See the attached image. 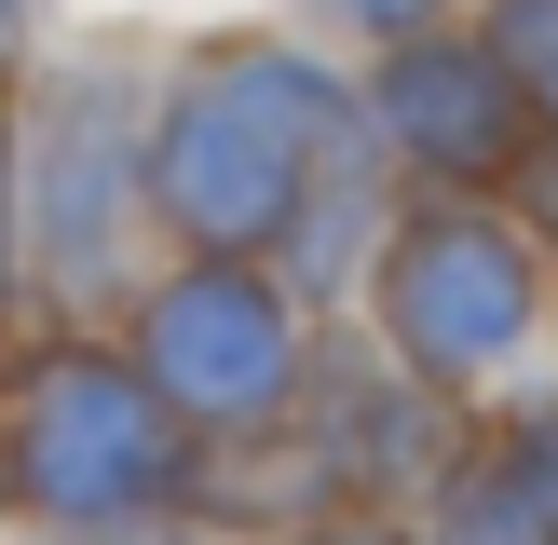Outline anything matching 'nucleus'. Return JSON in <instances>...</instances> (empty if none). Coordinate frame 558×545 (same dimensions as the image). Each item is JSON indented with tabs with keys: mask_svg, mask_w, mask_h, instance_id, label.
<instances>
[{
	"mask_svg": "<svg viewBox=\"0 0 558 545\" xmlns=\"http://www.w3.org/2000/svg\"><path fill=\"white\" fill-rule=\"evenodd\" d=\"M0 477L27 545H150L218 491V436L136 368L109 314H14L0 341Z\"/></svg>",
	"mask_w": 558,
	"mask_h": 545,
	"instance_id": "obj_1",
	"label": "nucleus"
},
{
	"mask_svg": "<svg viewBox=\"0 0 558 545\" xmlns=\"http://www.w3.org/2000/svg\"><path fill=\"white\" fill-rule=\"evenodd\" d=\"M354 123V55L287 14L191 27L163 55L150 109V218L163 245H287L300 191H314L327 136Z\"/></svg>",
	"mask_w": 558,
	"mask_h": 545,
	"instance_id": "obj_2",
	"label": "nucleus"
},
{
	"mask_svg": "<svg viewBox=\"0 0 558 545\" xmlns=\"http://www.w3.org/2000/svg\"><path fill=\"white\" fill-rule=\"evenodd\" d=\"M150 27H54L14 69L27 109V314H123L163 259L150 218V109H163Z\"/></svg>",
	"mask_w": 558,
	"mask_h": 545,
	"instance_id": "obj_3",
	"label": "nucleus"
},
{
	"mask_svg": "<svg viewBox=\"0 0 558 545\" xmlns=\"http://www.w3.org/2000/svg\"><path fill=\"white\" fill-rule=\"evenodd\" d=\"M354 314H368L436 396L490 409L505 382H532L558 354V245L505 191H409L396 232H381V259H368V287H354Z\"/></svg>",
	"mask_w": 558,
	"mask_h": 545,
	"instance_id": "obj_4",
	"label": "nucleus"
},
{
	"mask_svg": "<svg viewBox=\"0 0 558 545\" xmlns=\"http://www.w3.org/2000/svg\"><path fill=\"white\" fill-rule=\"evenodd\" d=\"M109 327L136 341V368H150L218 450H245V436H272L300 409L314 341H327V300L300 287L272 245H163Z\"/></svg>",
	"mask_w": 558,
	"mask_h": 545,
	"instance_id": "obj_5",
	"label": "nucleus"
},
{
	"mask_svg": "<svg viewBox=\"0 0 558 545\" xmlns=\"http://www.w3.org/2000/svg\"><path fill=\"white\" fill-rule=\"evenodd\" d=\"M354 96H368V136L396 150L409 191H505L518 150L545 136L477 14H436V27H409V41L354 55Z\"/></svg>",
	"mask_w": 558,
	"mask_h": 545,
	"instance_id": "obj_6",
	"label": "nucleus"
},
{
	"mask_svg": "<svg viewBox=\"0 0 558 545\" xmlns=\"http://www.w3.org/2000/svg\"><path fill=\"white\" fill-rule=\"evenodd\" d=\"M287 436L314 450V477L341 491V505H423V477L463 450V436H477V409H463V396H436V382L409 368V354L381 341L368 314H327L314 382H300Z\"/></svg>",
	"mask_w": 558,
	"mask_h": 545,
	"instance_id": "obj_7",
	"label": "nucleus"
},
{
	"mask_svg": "<svg viewBox=\"0 0 558 545\" xmlns=\"http://www.w3.org/2000/svg\"><path fill=\"white\" fill-rule=\"evenodd\" d=\"M396 205H409V178H396V150L368 136V96H354V123L327 136V164H314V191H300V218H287V245H272V259H287L327 314H354V287H368Z\"/></svg>",
	"mask_w": 558,
	"mask_h": 545,
	"instance_id": "obj_8",
	"label": "nucleus"
},
{
	"mask_svg": "<svg viewBox=\"0 0 558 545\" xmlns=\"http://www.w3.org/2000/svg\"><path fill=\"white\" fill-rule=\"evenodd\" d=\"M409 532H423V545H558V505L532 491V463H518L505 436H490V409H477V436L423 477Z\"/></svg>",
	"mask_w": 558,
	"mask_h": 545,
	"instance_id": "obj_9",
	"label": "nucleus"
},
{
	"mask_svg": "<svg viewBox=\"0 0 558 545\" xmlns=\"http://www.w3.org/2000/svg\"><path fill=\"white\" fill-rule=\"evenodd\" d=\"M463 14H477V27H490V55L518 69L532 123H558V0H463Z\"/></svg>",
	"mask_w": 558,
	"mask_h": 545,
	"instance_id": "obj_10",
	"label": "nucleus"
},
{
	"mask_svg": "<svg viewBox=\"0 0 558 545\" xmlns=\"http://www.w3.org/2000/svg\"><path fill=\"white\" fill-rule=\"evenodd\" d=\"M272 14L314 27V41H341V55H381V41H409V27L463 14V0H272Z\"/></svg>",
	"mask_w": 558,
	"mask_h": 545,
	"instance_id": "obj_11",
	"label": "nucleus"
},
{
	"mask_svg": "<svg viewBox=\"0 0 558 545\" xmlns=\"http://www.w3.org/2000/svg\"><path fill=\"white\" fill-rule=\"evenodd\" d=\"M27 314V109H14V69H0V327Z\"/></svg>",
	"mask_w": 558,
	"mask_h": 545,
	"instance_id": "obj_12",
	"label": "nucleus"
},
{
	"mask_svg": "<svg viewBox=\"0 0 558 545\" xmlns=\"http://www.w3.org/2000/svg\"><path fill=\"white\" fill-rule=\"evenodd\" d=\"M490 436H505V450L532 463V491L558 505V354H545L532 382H505V396H490Z\"/></svg>",
	"mask_w": 558,
	"mask_h": 545,
	"instance_id": "obj_13",
	"label": "nucleus"
},
{
	"mask_svg": "<svg viewBox=\"0 0 558 545\" xmlns=\"http://www.w3.org/2000/svg\"><path fill=\"white\" fill-rule=\"evenodd\" d=\"M259 545H423V532H409V505H314V518H287Z\"/></svg>",
	"mask_w": 558,
	"mask_h": 545,
	"instance_id": "obj_14",
	"label": "nucleus"
},
{
	"mask_svg": "<svg viewBox=\"0 0 558 545\" xmlns=\"http://www.w3.org/2000/svg\"><path fill=\"white\" fill-rule=\"evenodd\" d=\"M505 205H518V218H532V232L558 245V123L532 136V150H518V178H505Z\"/></svg>",
	"mask_w": 558,
	"mask_h": 545,
	"instance_id": "obj_15",
	"label": "nucleus"
},
{
	"mask_svg": "<svg viewBox=\"0 0 558 545\" xmlns=\"http://www.w3.org/2000/svg\"><path fill=\"white\" fill-rule=\"evenodd\" d=\"M54 27H69V0H0V69H27Z\"/></svg>",
	"mask_w": 558,
	"mask_h": 545,
	"instance_id": "obj_16",
	"label": "nucleus"
},
{
	"mask_svg": "<svg viewBox=\"0 0 558 545\" xmlns=\"http://www.w3.org/2000/svg\"><path fill=\"white\" fill-rule=\"evenodd\" d=\"M0 545H27V532H14V477H0Z\"/></svg>",
	"mask_w": 558,
	"mask_h": 545,
	"instance_id": "obj_17",
	"label": "nucleus"
},
{
	"mask_svg": "<svg viewBox=\"0 0 558 545\" xmlns=\"http://www.w3.org/2000/svg\"><path fill=\"white\" fill-rule=\"evenodd\" d=\"M0 341H14V327H0Z\"/></svg>",
	"mask_w": 558,
	"mask_h": 545,
	"instance_id": "obj_18",
	"label": "nucleus"
}]
</instances>
